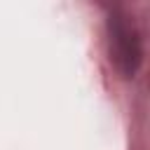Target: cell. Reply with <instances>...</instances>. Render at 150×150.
Listing matches in <instances>:
<instances>
[{
  "instance_id": "cell-1",
  "label": "cell",
  "mask_w": 150,
  "mask_h": 150,
  "mask_svg": "<svg viewBox=\"0 0 150 150\" xmlns=\"http://www.w3.org/2000/svg\"><path fill=\"white\" fill-rule=\"evenodd\" d=\"M108 54L122 77H134L143 63V38L127 12H112L108 16Z\"/></svg>"
}]
</instances>
